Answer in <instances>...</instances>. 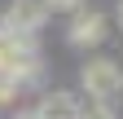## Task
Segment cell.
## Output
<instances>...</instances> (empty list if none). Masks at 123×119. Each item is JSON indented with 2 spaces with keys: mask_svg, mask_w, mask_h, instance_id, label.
<instances>
[{
  "mask_svg": "<svg viewBox=\"0 0 123 119\" xmlns=\"http://www.w3.org/2000/svg\"><path fill=\"white\" fill-rule=\"evenodd\" d=\"M0 66H5L18 84H31V79L40 75L35 35H18V31H5V26H0Z\"/></svg>",
  "mask_w": 123,
  "mask_h": 119,
  "instance_id": "1",
  "label": "cell"
},
{
  "mask_svg": "<svg viewBox=\"0 0 123 119\" xmlns=\"http://www.w3.org/2000/svg\"><path fill=\"white\" fill-rule=\"evenodd\" d=\"M79 84L88 97H101V101H114L123 93V71L119 62H110V57H92V62L79 71Z\"/></svg>",
  "mask_w": 123,
  "mask_h": 119,
  "instance_id": "2",
  "label": "cell"
},
{
  "mask_svg": "<svg viewBox=\"0 0 123 119\" xmlns=\"http://www.w3.org/2000/svg\"><path fill=\"white\" fill-rule=\"evenodd\" d=\"M105 13L101 9H88V5H79L70 13V26H66V40L75 44V49H97V44L105 40Z\"/></svg>",
  "mask_w": 123,
  "mask_h": 119,
  "instance_id": "3",
  "label": "cell"
},
{
  "mask_svg": "<svg viewBox=\"0 0 123 119\" xmlns=\"http://www.w3.org/2000/svg\"><path fill=\"white\" fill-rule=\"evenodd\" d=\"M44 18H49V5L44 0H9V9L0 13V26L5 31H18V35H35Z\"/></svg>",
  "mask_w": 123,
  "mask_h": 119,
  "instance_id": "4",
  "label": "cell"
},
{
  "mask_svg": "<svg viewBox=\"0 0 123 119\" xmlns=\"http://www.w3.org/2000/svg\"><path fill=\"white\" fill-rule=\"evenodd\" d=\"M40 119H75L79 110V93H70V88H53V93L40 97Z\"/></svg>",
  "mask_w": 123,
  "mask_h": 119,
  "instance_id": "5",
  "label": "cell"
},
{
  "mask_svg": "<svg viewBox=\"0 0 123 119\" xmlns=\"http://www.w3.org/2000/svg\"><path fill=\"white\" fill-rule=\"evenodd\" d=\"M75 119H119V115L110 110V101H101V97H79Z\"/></svg>",
  "mask_w": 123,
  "mask_h": 119,
  "instance_id": "6",
  "label": "cell"
},
{
  "mask_svg": "<svg viewBox=\"0 0 123 119\" xmlns=\"http://www.w3.org/2000/svg\"><path fill=\"white\" fill-rule=\"evenodd\" d=\"M13 97H18V79H13V75H9V71H5V66H0V106H9V101H13Z\"/></svg>",
  "mask_w": 123,
  "mask_h": 119,
  "instance_id": "7",
  "label": "cell"
},
{
  "mask_svg": "<svg viewBox=\"0 0 123 119\" xmlns=\"http://www.w3.org/2000/svg\"><path fill=\"white\" fill-rule=\"evenodd\" d=\"M44 5H49V13H75L84 0H44Z\"/></svg>",
  "mask_w": 123,
  "mask_h": 119,
  "instance_id": "8",
  "label": "cell"
},
{
  "mask_svg": "<svg viewBox=\"0 0 123 119\" xmlns=\"http://www.w3.org/2000/svg\"><path fill=\"white\" fill-rule=\"evenodd\" d=\"M9 119H40V110H13Z\"/></svg>",
  "mask_w": 123,
  "mask_h": 119,
  "instance_id": "9",
  "label": "cell"
},
{
  "mask_svg": "<svg viewBox=\"0 0 123 119\" xmlns=\"http://www.w3.org/2000/svg\"><path fill=\"white\" fill-rule=\"evenodd\" d=\"M119 26H123V0H119Z\"/></svg>",
  "mask_w": 123,
  "mask_h": 119,
  "instance_id": "10",
  "label": "cell"
}]
</instances>
